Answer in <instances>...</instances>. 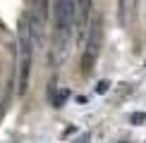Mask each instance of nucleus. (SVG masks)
Returning <instances> with one entry per match:
<instances>
[{"label": "nucleus", "mask_w": 146, "mask_h": 143, "mask_svg": "<svg viewBox=\"0 0 146 143\" xmlns=\"http://www.w3.org/2000/svg\"><path fill=\"white\" fill-rule=\"evenodd\" d=\"M74 22H77V0H53V52H50V64L65 62L72 45V33H74Z\"/></svg>", "instance_id": "obj_1"}, {"label": "nucleus", "mask_w": 146, "mask_h": 143, "mask_svg": "<svg viewBox=\"0 0 146 143\" xmlns=\"http://www.w3.org/2000/svg\"><path fill=\"white\" fill-rule=\"evenodd\" d=\"M17 57H19V95L27 93L29 88V76H31V62H34V43H31V31H29L27 17H22L17 24Z\"/></svg>", "instance_id": "obj_2"}, {"label": "nucleus", "mask_w": 146, "mask_h": 143, "mask_svg": "<svg viewBox=\"0 0 146 143\" xmlns=\"http://www.w3.org/2000/svg\"><path fill=\"white\" fill-rule=\"evenodd\" d=\"M101 48H103V14L101 12H94L86 38L82 43V72L84 74H89L94 69L96 60L101 55Z\"/></svg>", "instance_id": "obj_3"}, {"label": "nucleus", "mask_w": 146, "mask_h": 143, "mask_svg": "<svg viewBox=\"0 0 146 143\" xmlns=\"http://www.w3.org/2000/svg\"><path fill=\"white\" fill-rule=\"evenodd\" d=\"M27 24L29 31H31V43H34V52L43 48L46 41V17H48V0H34V7L29 10Z\"/></svg>", "instance_id": "obj_4"}, {"label": "nucleus", "mask_w": 146, "mask_h": 143, "mask_svg": "<svg viewBox=\"0 0 146 143\" xmlns=\"http://www.w3.org/2000/svg\"><path fill=\"white\" fill-rule=\"evenodd\" d=\"M91 10H94V0H77V22H74V33H77V41L79 45L84 43L86 38V31H89V24H91Z\"/></svg>", "instance_id": "obj_5"}, {"label": "nucleus", "mask_w": 146, "mask_h": 143, "mask_svg": "<svg viewBox=\"0 0 146 143\" xmlns=\"http://www.w3.org/2000/svg\"><path fill=\"white\" fill-rule=\"evenodd\" d=\"M139 0H117V14H120V24L127 26L129 19L134 17V10H137Z\"/></svg>", "instance_id": "obj_6"}, {"label": "nucleus", "mask_w": 146, "mask_h": 143, "mask_svg": "<svg viewBox=\"0 0 146 143\" xmlns=\"http://www.w3.org/2000/svg\"><path fill=\"white\" fill-rule=\"evenodd\" d=\"M67 98H70V91H67V88H60L55 95H50V103H53V107H62Z\"/></svg>", "instance_id": "obj_7"}, {"label": "nucleus", "mask_w": 146, "mask_h": 143, "mask_svg": "<svg viewBox=\"0 0 146 143\" xmlns=\"http://www.w3.org/2000/svg\"><path fill=\"white\" fill-rule=\"evenodd\" d=\"M129 122L132 124H141V122H146V115H144V112H134V115L129 117Z\"/></svg>", "instance_id": "obj_8"}, {"label": "nucleus", "mask_w": 146, "mask_h": 143, "mask_svg": "<svg viewBox=\"0 0 146 143\" xmlns=\"http://www.w3.org/2000/svg\"><path fill=\"white\" fill-rule=\"evenodd\" d=\"M108 86H110V83H108V81H101L96 91H98V93H106V91H108Z\"/></svg>", "instance_id": "obj_9"}, {"label": "nucleus", "mask_w": 146, "mask_h": 143, "mask_svg": "<svg viewBox=\"0 0 146 143\" xmlns=\"http://www.w3.org/2000/svg\"><path fill=\"white\" fill-rule=\"evenodd\" d=\"M86 141H89V134H84L82 138H79V141H74V143H86Z\"/></svg>", "instance_id": "obj_10"}, {"label": "nucleus", "mask_w": 146, "mask_h": 143, "mask_svg": "<svg viewBox=\"0 0 146 143\" xmlns=\"http://www.w3.org/2000/svg\"><path fill=\"white\" fill-rule=\"evenodd\" d=\"M120 143H127V141H120Z\"/></svg>", "instance_id": "obj_11"}]
</instances>
